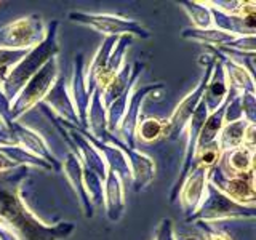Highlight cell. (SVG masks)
<instances>
[{"instance_id":"1","label":"cell","mask_w":256,"mask_h":240,"mask_svg":"<svg viewBox=\"0 0 256 240\" xmlns=\"http://www.w3.org/2000/svg\"><path fill=\"white\" fill-rule=\"evenodd\" d=\"M212 240H228V238H224V237H221V236H216V237H213Z\"/></svg>"}]
</instances>
